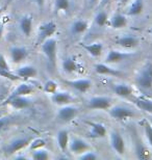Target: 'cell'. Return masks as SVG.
I'll return each mask as SVG.
<instances>
[{
	"mask_svg": "<svg viewBox=\"0 0 152 160\" xmlns=\"http://www.w3.org/2000/svg\"><path fill=\"white\" fill-rule=\"evenodd\" d=\"M134 82L142 96L152 98V62H147L139 70Z\"/></svg>",
	"mask_w": 152,
	"mask_h": 160,
	"instance_id": "obj_1",
	"label": "cell"
},
{
	"mask_svg": "<svg viewBox=\"0 0 152 160\" xmlns=\"http://www.w3.org/2000/svg\"><path fill=\"white\" fill-rule=\"evenodd\" d=\"M41 50L51 65H55L57 56V42L54 38H49L41 44Z\"/></svg>",
	"mask_w": 152,
	"mask_h": 160,
	"instance_id": "obj_2",
	"label": "cell"
},
{
	"mask_svg": "<svg viewBox=\"0 0 152 160\" xmlns=\"http://www.w3.org/2000/svg\"><path fill=\"white\" fill-rule=\"evenodd\" d=\"M108 112L113 119L117 121H124L127 119H131L135 116V111L134 109L123 105H115L108 108Z\"/></svg>",
	"mask_w": 152,
	"mask_h": 160,
	"instance_id": "obj_3",
	"label": "cell"
},
{
	"mask_svg": "<svg viewBox=\"0 0 152 160\" xmlns=\"http://www.w3.org/2000/svg\"><path fill=\"white\" fill-rule=\"evenodd\" d=\"M56 29H57L56 24L53 21H48L41 24L39 26V30H38V40H37L38 44L41 45L45 40L52 38V36H54V33L56 32Z\"/></svg>",
	"mask_w": 152,
	"mask_h": 160,
	"instance_id": "obj_4",
	"label": "cell"
},
{
	"mask_svg": "<svg viewBox=\"0 0 152 160\" xmlns=\"http://www.w3.org/2000/svg\"><path fill=\"white\" fill-rule=\"evenodd\" d=\"M109 142L113 150L117 153L118 155L123 156L126 152V143L123 136L117 131H112L109 133Z\"/></svg>",
	"mask_w": 152,
	"mask_h": 160,
	"instance_id": "obj_5",
	"label": "cell"
},
{
	"mask_svg": "<svg viewBox=\"0 0 152 160\" xmlns=\"http://www.w3.org/2000/svg\"><path fill=\"white\" fill-rule=\"evenodd\" d=\"M112 106V99L106 96H96L89 99L88 107L91 109H101L108 110V108Z\"/></svg>",
	"mask_w": 152,
	"mask_h": 160,
	"instance_id": "obj_6",
	"label": "cell"
},
{
	"mask_svg": "<svg viewBox=\"0 0 152 160\" xmlns=\"http://www.w3.org/2000/svg\"><path fill=\"white\" fill-rule=\"evenodd\" d=\"M77 113H78V109L75 106L70 104L63 105L57 110V119L65 123H68V122H71L75 119Z\"/></svg>",
	"mask_w": 152,
	"mask_h": 160,
	"instance_id": "obj_7",
	"label": "cell"
},
{
	"mask_svg": "<svg viewBox=\"0 0 152 160\" xmlns=\"http://www.w3.org/2000/svg\"><path fill=\"white\" fill-rule=\"evenodd\" d=\"M29 142H30L29 137H18V138L13 139L8 143V146L5 148V154L11 155L18 151H21L22 149H24L25 147L29 145Z\"/></svg>",
	"mask_w": 152,
	"mask_h": 160,
	"instance_id": "obj_8",
	"label": "cell"
},
{
	"mask_svg": "<svg viewBox=\"0 0 152 160\" xmlns=\"http://www.w3.org/2000/svg\"><path fill=\"white\" fill-rule=\"evenodd\" d=\"M11 105L15 109H25L29 107L31 104V101L27 98V96H16V97L8 98L3 102V105Z\"/></svg>",
	"mask_w": 152,
	"mask_h": 160,
	"instance_id": "obj_9",
	"label": "cell"
},
{
	"mask_svg": "<svg viewBox=\"0 0 152 160\" xmlns=\"http://www.w3.org/2000/svg\"><path fill=\"white\" fill-rule=\"evenodd\" d=\"M68 148L70 149V151L72 152L73 154L79 155V154H81V153L90 150V145L83 138H80V137H72V138H70L69 147H68Z\"/></svg>",
	"mask_w": 152,
	"mask_h": 160,
	"instance_id": "obj_10",
	"label": "cell"
},
{
	"mask_svg": "<svg viewBox=\"0 0 152 160\" xmlns=\"http://www.w3.org/2000/svg\"><path fill=\"white\" fill-rule=\"evenodd\" d=\"M65 83L79 92H88L92 86V80L89 78L74 79V80H65Z\"/></svg>",
	"mask_w": 152,
	"mask_h": 160,
	"instance_id": "obj_11",
	"label": "cell"
},
{
	"mask_svg": "<svg viewBox=\"0 0 152 160\" xmlns=\"http://www.w3.org/2000/svg\"><path fill=\"white\" fill-rule=\"evenodd\" d=\"M132 53L127 52H122L119 50H109L107 54L105 56V62L108 65H113V63H118L121 62H124L125 59H127L129 56H131Z\"/></svg>",
	"mask_w": 152,
	"mask_h": 160,
	"instance_id": "obj_12",
	"label": "cell"
},
{
	"mask_svg": "<svg viewBox=\"0 0 152 160\" xmlns=\"http://www.w3.org/2000/svg\"><path fill=\"white\" fill-rule=\"evenodd\" d=\"M116 44L124 49H131L139 45V39L132 34H123L116 40Z\"/></svg>",
	"mask_w": 152,
	"mask_h": 160,
	"instance_id": "obj_13",
	"label": "cell"
},
{
	"mask_svg": "<svg viewBox=\"0 0 152 160\" xmlns=\"http://www.w3.org/2000/svg\"><path fill=\"white\" fill-rule=\"evenodd\" d=\"M51 101L54 104L59 105V106H63V105L71 104L73 103L74 99L68 92H59L56 91L51 95Z\"/></svg>",
	"mask_w": 152,
	"mask_h": 160,
	"instance_id": "obj_14",
	"label": "cell"
},
{
	"mask_svg": "<svg viewBox=\"0 0 152 160\" xmlns=\"http://www.w3.org/2000/svg\"><path fill=\"white\" fill-rule=\"evenodd\" d=\"M9 52H11L12 62L14 63H20L23 60L26 59V57L28 56V50L24 47H19V46L12 47Z\"/></svg>",
	"mask_w": 152,
	"mask_h": 160,
	"instance_id": "obj_15",
	"label": "cell"
},
{
	"mask_svg": "<svg viewBox=\"0 0 152 160\" xmlns=\"http://www.w3.org/2000/svg\"><path fill=\"white\" fill-rule=\"evenodd\" d=\"M89 127L90 136L94 137V138H102V137H104L107 134L106 127L102 123H97V122H95V123H89Z\"/></svg>",
	"mask_w": 152,
	"mask_h": 160,
	"instance_id": "obj_16",
	"label": "cell"
},
{
	"mask_svg": "<svg viewBox=\"0 0 152 160\" xmlns=\"http://www.w3.org/2000/svg\"><path fill=\"white\" fill-rule=\"evenodd\" d=\"M34 85H31L30 83L23 82V83H20V84L12 92V94L8 96V98L16 97V96H29L31 94H34Z\"/></svg>",
	"mask_w": 152,
	"mask_h": 160,
	"instance_id": "obj_17",
	"label": "cell"
},
{
	"mask_svg": "<svg viewBox=\"0 0 152 160\" xmlns=\"http://www.w3.org/2000/svg\"><path fill=\"white\" fill-rule=\"evenodd\" d=\"M16 74L21 79H30L38 75V71L34 66L26 65V66H22L19 69L16 70Z\"/></svg>",
	"mask_w": 152,
	"mask_h": 160,
	"instance_id": "obj_18",
	"label": "cell"
},
{
	"mask_svg": "<svg viewBox=\"0 0 152 160\" xmlns=\"http://www.w3.org/2000/svg\"><path fill=\"white\" fill-rule=\"evenodd\" d=\"M32 25H34V20H32V17L29 15L23 16V17L21 18L20 22H19V27H20V30L25 37H29L31 34Z\"/></svg>",
	"mask_w": 152,
	"mask_h": 160,
	"instance_id": "obj_19",
	"label": "cell"
},
{
	"mask_svg": "<svg viewBox=\"0 0 152 160\" xmlns=\"http://www.w3.org/2000/svg\"><path fill=\"white\" fill-rule=\"evenodd\" d=\"M69 142H70L69 132L65 129L60 130L56 134V142L60 151H63V152L66 151L68 149V147H69Z\"/></svg>",
	"mask_w": 152,
	"mask_h": 160,
	"instance_id": "obj_20",
	"label": "cell"
},
{
	"mask_svg": "<svg viewBox=\"0 0 152 160\" xmlns=\"http://www.w3.org/2000/svg\"><path fill=\"white\" fill-rule=\"evenodd\" d=\"M95 72L99 75H108V76H119L121 74L116 69H113L112 67L108 66V63H96Z\"/></svg>",
	"mask_w": 152,
	"mask_h": 160,
	"instance_id": "obj_21",
	"label": "cell"
},
{
	"mask_svg": "<svg viewBox=\"0 0 152 160\" xmlns=\"http://www.w3.org/2000/svg\"><path fill=\"white\" fill-rule=\"evenodd\" d=\"M114 92L119 97L122 98H129L132 96V88L130 85L126 84V83H117L114 85Z\"/></svg>",
	"mask_w": 152,
	"mask_h": 160,
	"instance_id": "obj_22",
	"label": "cell"
},
{
	"mask_svg": "<svg viewBox=\"0 0 152 160\" xmlns=\"http://www.w3.org/2000/svg\"><path fill=\"white\" fill-rule=\"evenodd\" d=\"M134 103L137 105L140 109L152 114V98L142 96V97L135 98L134 100Z\"/></svg>",
	"mask_w": 152,
	"mask_h": 160,
	"instance_id": "obj_23",
	"label": "cell"
},
{
	"mask_svg": "<svg viewBox=\"0 0 152 160\" xmlns=\"http://www.w3.org/2000/svg\"><path fill=\"white\" fill-rule=\"evenodd\" d=\"M109 24L114 29H121L127 25V17L122 14H116L111 18Z\"/></svg>",
	"mask_w": 152,
	"mask_h": 160,
	"instance_id": "obj_24",
	"label": "cell"
},
{
	"mask_svg": "<svg viewBox=\"0 0 152 160\" xmlns=\"http://www.w3.org/2000/svg\"><path fill=\"white\" fill-rule=\"evenodd\" d=\"M144 9V0H132L127 8L126 14L128 16H138Z\"/></svg>",
	"mask_w": 152,
	"mask_h": 160,
	"instance_id": "obj_25",
	"label": "cell"
},
{
	"mask_svg": "<svg viewBox=\"0 0 152 160\" xmlns=\"http://www.w3.org/2000/svg\"><path fill=\"white\" fill-rule=\"evenodd\" d=\"M82 47L88 51L90 55H92L94 57H99L103 52V46L99 42H94V43L86 44V45L83 44Z\"/></svg>",
	"mask_w": 152,
	"mask_h": 160,
	"instance_id": "obj_26",
	"label": "cell"
},
{
	"mask_svg": "<svg viewBox=\"0 0 152 160\" xmlns=\"http://www.w3.org/2000/svg\"><path fill=\"white\" fill-rule=\"evenodd\" d=\"M78 63H77L76 59L72 56H69L67 58L64 59L63 62V70L68 74H71V73H74L76 71H78Z\"/></svg>",
	"mask_w": 152,
	"mask_h": 160,
	"instance_id": "obj_27",
	"label": "cell"
},
{
	"mask_svg": "<svg viewBox=\"0 0 152 160\" xmlns=\"http://www.w3.org/2000/svg\"><path fill=\"white\" fill-rule=\"evenodd\" d=\"M89 24L88 22L85 20H75L71 25V31L74 34H79L83 33L85 31L88 30Z\"/></svg>",
	"mask_w": 152,
	"mask_h": 160,
	"instance_id": "obj_28",
	"label": "cell"
},
{
	"mask_svg": "<svg viewBox=\"0 0 152 160\" xmlns=\"http://www.w3.org/2000/svg\"><path fill=\"white\" fill-rule=\"evenodd\" d=\"M135 156L139 159H148L150 157V152L142 142H138L135 145Z\"/></svg>",
	"mask_w": 152,
	"mask_h": 160,
	"instance_id": "obj_29",
	"label": "cell"
},
{
	"mask_svg": "<svg viewBox=\"0 0 152 160\" xmlns=\"http://www.w3.org/2000/svg\"><path fill=\"white\" fill-rule=\"evenodd\" d=\"M142 127L144 129V133L147 138V142L149 143V146L152 149V125L148 120H143L142 121Z\"/></svg>",
	"mask_w": 152,
	"mask_h": 160,
	"instance_id": "obj_30",
	"label": "cell"
},
{
	"mask_svg": "<svg viewBox=\"0 0 152 160\" xmlns=\"http://www.w3.org/2000/svg\"><path fill=\"white\" fill-rule=\"evenodd\" d=\"M71 8L70 0H54V11L57 12H68Z\"/></svg>",
	"mask_w": 152,
	"mask_h": 160,
	"instance_id": "obj_31",
	"label": "cell"
},
{
	"mask_svg": "<svg viewBox=\"0 0 152 160\" xmlns=\"http://www.w3.org/2000/svg\"><path fill=\"white\" fill-rule=\"evenodd\" d=\"M108 21V15L105 11H100L95 16V23L97 26L102 27L107 23Z\"/></svg>",
	"mask_w": 152,
	"mask_h": 160,
	"instance_id": "obj_32",
	"label": "cell"
},
{
	"mask_svg": "<svg viewBox=\"0 0 152 160\" xmlns=\"http://www.w3.org/2000/svg\"><path fill=\"white\" fill-rule=\"evenodd\" d=\"M32 158L34 160H48L50 158V154L47 150L41 148V149L34 150V152H32Z\"/></svg>",
	"mask_w": 152,
	"mask_h": 160,
	"instance_id": "obj_33",
	"label": "cell"
},
{
	"mask_svg": "<svg viewBox=\"0 0 152 160\" xmlns=\"http://www.w3.org/2000/svg\"><path fill=\"white\" fill-rule=\"evenodd\" d=\"M57 88H59V84H57L55 81H53V80H47L44 84L45 92L50 94V95H52L53 92H55L57 91Z\"/></svg>",
	"mask_w": 152,
	"mask_h": 160,
	"instance_id": "obj_34",
	"label": "cell"
},
{
	"mask_svg": "<svg viewBox=\"0 0 152 160\" xmlns=\"http://www.w3.org/2000/svg\"><path fill=\"white\" fill-rule=\"evenodd\" d=\"M77 158L81 160H96L98 158V155H97L96 152L92 151V150H88V151L77 155Z\"/></svg>",
	"mask_w": 152,
	"mask_h": 160,
	"instance_id": "obj_35",
	"label": "cell"
},
{
	"mask_svg": "<svg viewBox=\"0 0 152 160\" xmlns=\"http://www.w3.org/2000/svg\"><path fill=\"white\" fill-rule=\"evenodd\" d=\"M0 76L3 78H6L12 81H17V80H21V78L16 74V73H12L11 70H0Z\"/></svg>",
	"mask_w": 152,
	"mask_h": 160,
	"instance_id": "obj_36",
	"label": "cell"
},
{
	"mask_svg": "<svg viewBox=\"0 0 152 160\" xmlns=\"http://www.w3.org/2000/svg\"><path fill=\"white\" fill-rule=\"evenodd\" d=\"M45 145H46V142H45L43 138H35L29 142V148H30V150L34 151V150L44 148Z\"/></svg>",
	"mask_w": 152,
	"mask_h": 160,
	"instance_id": "obj_37",
	"label": "cell"
},
{
	"mask_svg": "<svg viewBox=\"0 0 152 160\" xmlns=\"http://www.w3.org/2000/svg\"><path fill=\"white\" fill-rule=\"evenodd\" d=\"M0 70H11L8 62H6V58L1 53H0Z\"/></svg>",
	"mask_w": 152,
	"mask_h": 160,
	"instance_id": "obj_38",
	"label": "cell"
},
{
	"mask_svg": "<svg viewBox=\"0 0 152 160\" xmlns=\"http://www.w3.org/2000/svg\"><path fill=\"white\" fill-rule=\"evenodd\" d=\"M8 124V118H3V117L0 118V130L3 129V128H4Z\"/></svg>",
	"mask_w": 152,
	"mask_h": 160,
	"instance_id": "obj_39",
	"label": "cell"
},
{
	"mask_svg": "<svg viewBox=\"0 0 152 160\" xmlns=\"http://www.w3.org/2000/svg\"><path fill=\"white\" fill-rule=\"evenodd\" d=\"M35 3L38 4L39 8H43L44 6V3H45V0H34Z\"/></svg>",
	"mask_w": 152,
	"mask_h": 160,
	"instance_id": "obj_40",
	"label": "cell"
},
{
	"mask_svg": "<svg viewBox=\"0 0 152 160\" xmlns=\"http://www.w3.org/2000/svg\"><path fill=\"white\" fill-rule=\"evenodd\" d=\"M115 1L118 3H122V4H125V3H128L130 0H115Z\"/></svg>",
	"mask_w": 152,
	"mask_h": 160,
	"instance_id": "obj_41",
	"label": "cell"
},
{
	"mask_svg": "<svg viewBox=\"0 0 152 160\" xmlns=\"http://www.w3.org/2000/svg\"><path fill=\"white\" fill-rule=\"evenodd\" d=\"M2 33H3V27L0 25V39H1V37H2Z\"/></svg>",
	"mask_w": 152,
	"mask_h": 160,
	"instance_id": "obj_42",
	"label": "cell"
},
{
	"mask_svg": "<svg viewBox=\"0 0 152 160\" xmlns=\"http://www.w3.org/2000/svg\"><path fill=\"white\" fill-rule=\"evenodd\" d=\"M12 2H13V0H6V2H5V6L9 5V4H11Z\"/></svg>",
	"mask_w": 152,
	"mask_h": 160,
	"instance_id": "obj_43",
	"label": "cell"
},
{
	"mask_svg": "<svg viewBox=\"0 0 152 160\" xmlns=\"http://www.w3.org/2000/svg\"><path fill=\"white\" fill-rule=\"evenodd\" d=\"M109 1V0H101V4H106V3H107Z\"/></svg>",
	"mask_w": 152,
	"mask_h": 160,
	"instance_id": "obj_44",
	"label": "cell"
},
{
	"mask_svg": "<svg viewBox=\"0 0 152 160\" xmlns=\"http://www.w3.org/2000/svg\"><path fill=\"white\" fill-rule=\"evenodd\" d=\"M148 121H149V122H150V124L152 125V114H151V117H150V119H149V120H148Z\"/></svg>",
	"mask_w": 152,
	"mask_h": 160,
	"instance_id": "obj_45",
	"label": "cell"
},
{
	"mask_svg": "<svg viewBox=\"0 0 152 160\" xmlns=\"http://www.w3.org/2000/svg\"><path fill=\"white\" fill-rule=\"evenodd\" d=\"M90 1H91V3H95V2L98 1V0H90Z\"/></svg>",
	"mask_w": 152,
	"mask_h": 160,
	"instance_id": "obj_46",
	"label": "cell"
},
{
	"mask_svg": "<svg viewBox=\"0 0 152 160\" xmlns=\"http://www.w3.org/2000/svg\"><path fill=\"white\" fill-rule=\"evenodd\" d=\"M150 33H151V36H152V26H151V28H150Z\"/></svg>",
	"mask_w": 152,
	"mask_h": 160,
	"instance_id": "obj_47",
	"label": "cell"
},
{
	"mask_svg": "<svg viewBox=\"0 0 152 160\" xmlns=\"http://www.w3.org/2000/svg\"><path fill=\"white\" fill-rule=\"evenodd\" d=\"M2 117V114H1V112H0V118H1Z\"/></svg>",
	"mask_w": 152,
	"mask_h": 160,
	"instance_id": "obj_48",
	"label": "cell"
},
{
	"mask_svg": "<svg viewBox=\"0 0 152 160\" xmlns=\"http://www.w3.org/2000/svg\"><path fill=\"white\" fill-rule=\"evenodd\" d=\"M0 25H1V22H0Z\"/></svg>",
	"mask_w": 152,
	"mask_h": 160,
	"instance_id": "obj_49",
	"label": "cell"
}]
</instances>
